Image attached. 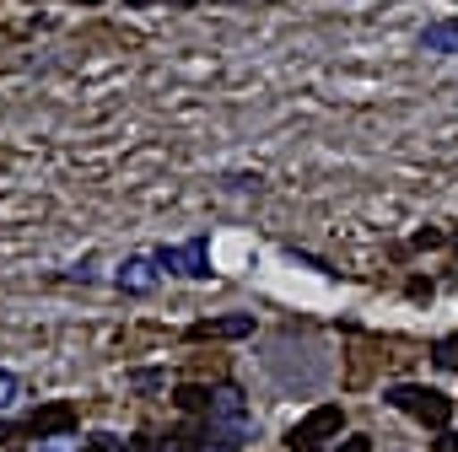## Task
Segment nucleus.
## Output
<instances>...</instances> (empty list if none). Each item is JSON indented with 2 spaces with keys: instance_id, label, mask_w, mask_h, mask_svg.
<instances>
[{
  "instance_id": "nucleus-1",
  "label": "nucleus",
  "mask_w": 458,
  "mask_h": 452,
  "mask_svg": "<svg viewBox=\"0 0 458 452\" xmlns=\"http://www.w3.org/2000/svg\"><path fill=\"white\" fill-rule=\"evenodd\" d=\"M210 447H221V452H238L249 436H254V414H249V398H243V388L238 382H221L216 388V398H210Z\"/></svg>"
},
{
  "instance_id": "nucleus-16",
  "label": "nucleus",
  "mask_w": 458,
  "mask_h": 452,
  "mask_svg": "<svg viewBox=\"0 0 458 452\" xmlns=\"http://www.w3.org/2000/svg\"><path fill=\"white\" fill-rule=\"evenodd\" d=\"M437 452H458V436H447V431H442V436H437Z\"/></svg>"
},
{
  "instance_id": "nucleus-3",
  "label": "nucleus",
  "mask_w": 458,
  "mask_h": 452,
  "mask_svg": "<svg viewBox=\"0 0 458 452\" xmlns=\"http://www.w3.org/2000/svg\"><path fill=\"white\" fill-rule=\"evenodd\" d=\"M340 425H345V409H340V404H318V409H308V414L292 425L286 447H292V452H318L324 441L340 436Z\"/></svg>"
},
{
  "instance_id": "nucleus-13",
  "label": "nucleus",
  "mask_w": 458,
  "mask_h": 452,
  "mask_svg": "<svg viewBox=\"0 0 458 452\" xmlns=\"http://www.w3.org/2000/svg\"><path fill=\"white\" fill-rule=\"evenodd\" d=\"M199 447H205V441H194V436H167L157 452H199Z\"/></svg>"
},
{
  "instance_id": "nucleus-18",
  "label": "nucleus",
  "mask_w": 458,
  "mask_h": 452,
  "mask_svg": "<svg viewBox=\"0 0 458 452\" xmlns=\"http://www.w3.org/2000/svg\"><path fill=\"white\" fill-rule=\"evenodd\" d=\"M135 6H146V0H135Z\"/></svg>"
},
{
  "instance_id": "nucleus-7",
  "label": "nucleus",
  "mask_w": 458,
  "mask_h": 452,
  "mask_svg": "<svg viewBox=\"0 0 458 452\" xmlns=\"http://www.w3.org/2000/svg\"><path fill=\"white\" fill-rule=\"evenodd\" d=\"M157 286V259H124L119 264V291H151Z\"/></svg>"
},
{
  "instance_id": "nucleus-2",
  "label": "nucleus",
  "mask_w": 458,
  "mask_h": 452,
  "mask_svg": "<svg viewBox=\"0 0 458 452\" xmlns=\"http://www.w3.org/2000/svg\"><path fill=\"white\" fill-rule=\"evenodd\" d=\"M383 404H394V409L415 414V420H420V425H431V431H442V425L453 420V398H447V393H437V388H415V382L388 388V393H383Z\"/></svg>"
},
{
  "instance_id": "nucleus-17",
  "label": "nucleus",
  "mask_w": 458,
  "mask_h": 452,
  "mask_svg": "<svg viewBox=\"0 0 458 452\" xmlns=\"http://www.w3.org/2000/svg\"><path fill=\"white\" fill-rule=\"evenodd\" d=\"M173 6H194V0H173Z\"/></svg>"
},
{
  "instance_id": "nucleus-14",
  "label": "nucleus",
  "mask_w": 458,
  "mask_h": 452,
  "mask_svg": "<svg viewBox=\"0 0 458 452\" xmlns=\"http://www.w3.org/2000/svg\"><path fill=\"white\" fill-rule=\"evenodd\" d=\"M442 243V232H431V226H426V232H415V248H437Z\"/></svg>"
},
{
  "instance_id": "nucleus-10",
  "label": "nucleus",
  "mask_w": 458,
  "mask_h": 452,
  "mask_svg": "<svg viewBox=\"0 0 458 452\" xmlns=\"http://www.w3.org/2000/svg\"><path fill=\"white\" fill-rule=\"evenodd\" d=\"M17 398H22V377L12 366H0V409H12Z\"/></svg>"
},
{
  "instance_id": "nucleus-15",
  "label": "nucleus",
  "mask_w": 458,
  "mask_h": 452,
  "mask_svg": "<svg viewBox=\"0 0 458 452\" xmlns=\"http://www.w3.org/2000/svg\"><path fill=\"white\" fill-rule=\"evenodd\" d=\"M340 452H372V441L367 436H351V441H340Z\"/></svg>"
},
{
  "instance_id": "nucleus-5",
  "label": "nucleus",
  "mask_w": 458,
  "mask_h": 452,
  "mask_svg": "<svg viewBox=\"0 0 458 452\" xmlns=\"http://www.w3.org/2000/svg\"><path fill=\"white\" fill-rule=\"evenodd\" d=\"M157 264H162V270H178V275H189V280H205V275H210L205 238H194V243H183V248H162Z\"/></svg>"
},
{
  "instance_id": "nucleus-9",
  "label": "nucleus",
  "mask_w": 458,
  "mask_h": 452,
  "mask_svg": "<svg viewBox=\"0 0 458 452\" xmlns=\"http://www.w3.org/2000/svg\"><path fill=\"white\" fill-rule=\"evenodd\" d=\"M210 398H216V393H210V388H199V382H183V388L173 393V404H178L183 414H210Z\"/></svg>"
},
{
  "instance_id": "nucleus-19",
  "label": "nucleus",
  "mask_w": 458,
  "mask_h": 452,
  "mask_svg": "<svg viewBox=\"0 0 458 452\" xmlns=\"http://www.w3.org/2000/svg\"><path fill=\"white\" fill-rule=\"evenodd\" d=\"M87 6H98V0H87Z\"/></svg>"
},
{
  "instance_id": "nucleus-6",
  "label": "nucleus",
  "mask_w": 458,
  "mask_h": 452,
  "mask_svg": "<svg viewBox=\"0 0 458 452\" xmlns=\"http://www.w3.org/2000/svg\"><path fill=\"white\" fill-rule=\"evenodd\" d=\"M28 431H33L38 441L71 436V431H76V404H65V398H60V404H44V409H38V414L28 420Z\"/></svg>"
},
{
  "instance_id": "nucleus-11",
  "label": "nucleus",
  "mask_w": 458,
  "mask_h": 452,
  "mask_svg": "<svg viewBox=\"0 0 458 452\" xmlns=\"http://www.w3.org/2000/svg\"><path fill=\"white\" fill-rule=\"evenodd\" d=\"M76 452H130V441H119V436H108V431H98V436H87V447H76Z\"/></svg>"
},
{
  "instance_id": "nucleus-12",
  "label": "nucleus",
  "mask_w": 458,
  "mask_h": 452,
  "mask_svg": "<svg viewBox=\"0 0 458 452\" xmlns=\"http://www.w3.org/2000/svg\"><path fill=\"white\" fill-rule=\"evenodd\" d=\"M431 361H437L442 372H458V339H437V350H431Z\"/></svg>"
},
{
  "instance_id": "nucleus-4",
  "label": "nucleus",
  "mask_w": 458,
  "mask_h": 452,
  "mask_svg": "<svg viewBox=\"0 0 458 452\" xmlns=\"http://www.w3.org/2000/svg\"><path fill=\"white\" fill-rule=\"evenodd\" d=\"M254 334V313H221V318H199L189 323V339H249Z\"/></svg>"
},
{
  "instance_id": "nucleus-8",
  "label": "nucleus",
  "mask_w": 458,
  "mask_h": 452,
  "mask_svg": "<svg viewBox=\"0 0 458 452\" xmlns=\"http://www.w3.org/2000/svg\"><path fill=\"white\" fill-rule=\"evenodd\" d=\"M420 49L426 54H458V22H431L420 33Z\"/></svg>"
}]
</instances>
